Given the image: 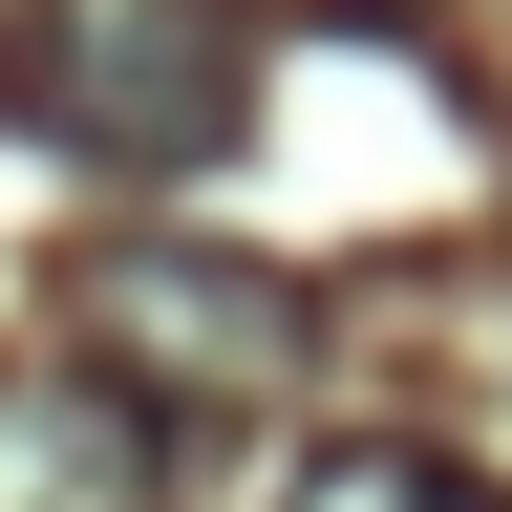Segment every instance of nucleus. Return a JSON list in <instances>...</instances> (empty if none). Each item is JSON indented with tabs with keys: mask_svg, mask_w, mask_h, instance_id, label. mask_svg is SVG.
Returning a JSON list of instances; mask_svg holds the SVG:
<instances>
[{
	"mask_svg": "<svg viewBox=\"0 0 512 512\" xmlns=\"http://www.w3.org/2000/svg\"><path fill=\"white\" fill-rule=\"evenodd\" d=\"M0 128H43L64 171L171 192L256 128V22L235 0H22L0 22Z\"/></svg>",
	"mask_w": 512,
	"mask_h": 512,
	"instance_id": "1",
	"label": "nucleus"
},
{
	"mask_svg": "<svg viewBox=\"0 0 512 512\" xmlns=\"http://www.w3.org/2000/svg\"><path fill=\"white\" fill-rule=\"evenodd\" d=\"M43 342L171 427V406H256V384H299V363H320V299L278 278V256H214V235H86L64 299H43Z\"/></svg>",
	"mask_w": 512,
	"mask_h": 512,
	"instance_id": "2",
	"label": "nucleus"
},
{
	"mask_svg": "<svg viewBox=\"0 0 512 512\" xmlns=\"http://www.w3.org/2000/svg\"><path fill=\"white\" fill-rule=\"evenodd\" d=\"M0 512H171V427L86 363H0Z\"/></svg>",
	"mask_w": 512,
	"mask_h": 512,
	"instance_id": "3",
	"label": "nucleus"
},
{
	"mask_svg": "<svg viewBox=\"0 0 512 512\" xmlns=\"http://www.w3.org/2000/svg\"><path fill=\"white\" fill-rule=\"evenodd\" d=\"M278 512H512V491H491V470H448L427 427H342V448H320Z\"/></svg>",
	"mask_w": 512,
	"mask_h": 512,
	"instance_id": "4",
	"label": "nucleus"
},
{
	"mask_svg": "<svg viewBox=\"0 0 512 512\" xmlns=\"http://www.w3.org/2000/svg\"><path fill=\"white\" fill-rule=\"evenodd\" d=\"M342 22H384V0H342Z\"/></svg>",
	"mask_w": 512,
	"mask_h": 512,
	"instance_id": "5",
	"label": "nucleus"
}]
</instances>
